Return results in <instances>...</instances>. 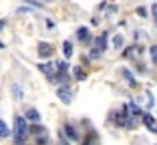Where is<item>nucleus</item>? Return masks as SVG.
Instances as JSON below:
<instances>
[{"instance_id": "nucleus-20", "label": "nucleus", "mask_w": 157, "mask_h": 145, "mask_svg": "<svg viewBox=\"0 0 157 145\" xmlns=\"http://www.w3.org/2000/svg\"><path fill=\"white\" fill-rule=\"evenodd\" d=\"M151 14H153V22H155V26H157V2L151 4Z\"/></svg>"}, {"instance_id": "nucleus-7", "label": "nucleus", "mask_w": 157, "mask_h": 145, "mask_svg": "<svg viewBox=\"0 0 157 145\" xmlns=\"http://www.w3.org/2000/svg\"><path fill=\"white\" fill-rule=\"evenodd\" d=\"M63 129H65V135L69 137L71 141H77V139H78V133H77V129H75L73 125H69V123H67V125L63 127Z\"/></svg>"}, {"instance_id": "nucleus-11", "label": "nucleus", "mask_w": 157, "mask_h": 145, "mask_svg": "<svg viewBox=\"0 0 157 145\" xmlns=\"http://www.w3.org/2000/svg\"><path fill=\"white\" fill-rule=\"evenodd\" d=\"M73 77L77 81H85V79H87V73L83 71V67H75V69H73Z\"/></svg>"}, {"instance_id": "nucleus-14", "label": "nucleus", "mask_w": 157, "mask_h": 145, "mask_svg": "<svg viewBox=\"0 0 157 145\" xmlns=\"http://www.w3.org/2000/svg\"><path fill=\"white\" fill-rule=\"evenodd\" d=\"M121 73H123V77H125V79H127V83H129L131 87H137V81H135V77L131 75L129 71H127V69H123V71H121Z\"/></svg>"}, {"instance_id": "nucleus-12", "label": "nucleus", "mask_w": 157, "mask_h": 145, "mask_svg": "<svg viewBox=\"0 0 157 145\" xmlns=\"http://www.w3.org/2000/svg\"><path fill=\"white\" fill-rule=\"evenodd\" d=\"M26 119H28V121H40V113H38L36 111V109H28V111H26Z\"/></svg>"}, {"instance_id": "nucleus-13", "label": "nucleus", "mask_w": 157, "mask_h": 145, "mask_svg": "<svg viewBox=\"0 0 157 145\" xmlns=\"http://www.w3.org/2000/svg\"><path fill=\"white\" fill-rule=\"evenodd\" d=\"M63 52H65L67 59H71V56H73V42H69V40L63 42Z\"/></svg>"}, {"instance_id": "nucleus-18", "label": "nucleus", "mask_w": 157, "mask_h": 145, "mask_svg": "<svg viewBox=\"0 0 157 145\" xmlns=\"http://www.w3.org/2000/svg\"><path fill=\"white\" fill-rule=\"evenodd\" d=\"M117 12H119V6H115V4H113V6H109V8H107L105 16H113V14H117Z\"/></svg>"}, {"instance_id": "nucleus-15", "label": "nucleus", "mask_w": 157, "mask_h": 145, "mask_svg": "<svg viewBox=\"0 0 157 145\" xmlns=\"http://www.w3.org/2000/svg\"><path fill=\"white\" fill-rule=\"evenodd\" d=\"M129 111H131V115H133V117H139V115H143V113H141V109L137 107V103H133V101L129 103Z\"/></svg>"}, {"instance_id": "nucleus-26", "label": "nucleus", "mask_w": 157, "mask_h": 145, "mask_svg": "<svg viewBox=\"0 0 157 145\" xmlns=\"http://www.w3.org/2000/svg\"><path fill=\"white\" fill-rule=\"evenodd\" d=\"M153 133H157V125H155V129H153Z\"/></svg>"}, {"instance_id": "nucleus-2", "label": "nucleus", "mask_w": 157, "mask_h": 145, "mask_svg": "<svg viewBox=\"0 0 157 145\" xmlns=\"http://www.w3.org/2000/svg\"><path fill=\"white\" fill-rule=\"evenodd\" d=\"M36 55L40 56V59H48V56L55 55V47H52L51 42H38V48H36Z\"/></svg>"}, {"instance_id": "nucleus-23", "label": "nucleus", "mask_w": 157, "mask_h": 145, "mask_svg": "<svg viewBox=\"0 0 157 145\" xmlns=\"http://www.w3.org/2000/svg\"><path fill=\"white\" fill-rule=\"evenodd\" d=\"M147 107L149 109L153 107V97H151V93H149V91H147Z\"/></svg>"}, {"instance_id": "nucleus-3", "label": "nucleus", "mask_w": 157, "mask_h": 145, "mask_svg": "<svg viewBox=\"0 0 157 145\" xmlns=\"http://www.w3.org/2000/svg\"><path fill=\"white\" fill-rule=\"evenodd\" d=\"M56 97H59L63 103H71V101H73V91H71L67 85H63V87L56 89Z\"/></svg>"}, {"instance_id": "nucleus-8", "label": "nucleus", "mask_w": 157, "mask_h": 145, "mask_svg": "<svg viewBox=\"0 0 157 145\" xmlns=\"http://www.w3.org/2000/svg\"><path fill=\"white\" fill-rule=\"evenodd\" d=\"M77 38H78V40H83V42H89V40H91L89 28H87V26H81V28L77 30Z\"/></svg>"}, {"instance_id": "nucleus-17", "label": "nucleus", "mask_w": 157, "mask_h": 145, "mask_svg": "<svg viewBox=\"0 0 157 145\" xmlns=\"http://www.w3.org/2000/svg\"><path fill=\"white\" fill-rule=\"evenodd\" d=\"M149 52H151V61H153V65H157V44H153V47L149 48Z\"/></svg>"}, {"instance_id": "nucleus-19", "label": "nucleus", "mask_w": 157, "mask_h": 145, "mask_svg": "<svg viewBox=\"0 0 157 145\" xmlns=\"http://www.w3.org/2000/svg\"><path fill=\"white\" fill-rule=\"evenodd\" d=\"M12 93L16 99H22V89H18V85H12Z\"/></svg>"}, {"instance_id": "nucleus-10", "label": "nucleus", "mask_w": 157, "mask_h": 145, "mask_svg": "<svg viewBox=\"0 0 157 145\" xmlns=\"http://www.w3.org/2000/svg\"><path fill=\"white\" fill-rule=\"evenodd\" d=\"M44 129H46V127H44V125H40V123H38V125L34 123L33 127H28V131L33 133V135H38V137H40V135H44Z\"/></svg>"}, {"instance_id": "nucleus-1", "label": "nucleus", "mask_w": 157, "mask_h": 145, "mask_svg": "<svg viewBox=\"0 0 157 145\" xmlns=\"http://www.w3.org/2000/svg\"><path fill=\"white\" fill-rule=\"evenodd\" d=\"M26 131H28V127H26V117H14V139H16V145L22 143Z\"/></svg>"}, {"instance_id": "nucleus-22", "label": "nucleus", "mask_w": 157, "mask_h": 145, "mask_svg": "<svg viewBox=\"0 0 157 145\" xmlns=\"http://www.w3.org/2000/svg\"><path fill=\"white\" fill-rule=\"evenodd\" d=\"M24 2H26V4H30V6H36V8H42V2H36V0H24Z\"/></svg>"}, {"instance_id": "nucleus-24", "label": "nucleus", "mask_w": 157, "mask_h": 145, "mask_svg": "<svg viewBox=\"0 0 157 145\" xmlns=\"http://www.w3.org/2000/svg\"><path fill=\"white\" fill-rule=\"evenodd\" d=\"M4 26H6V20H0V30H2Z\"/></svg>"}, {"instance_id": "nucleus-16", "label": "nucleus", "mask_w": 157, "mask_h": 145, "mask_svg": "<svg viewBox=\"0 0 157 145\" xmlns=\"http://www.w3.org/2000/svg\"><path fill=\"white\" fill-rule=\"evenodd\" d=\"M123 42H125V38L121 36V34H115V36H113V47L115 48H123Z\"/></svg>"}, {"instance_id": "nucleus-25", "label": "nucleus", "mask_w": 157, "mask_h": 145, "mask_svg": "<svg viewBox=\"0 0 157 145\" xmlns=\"http://www.w3.org/2000/svg\"><path fill=\"white\" fill-rule=\"evenodd\" d=\"M2 48H4V42H2V40H0V51H2Z\"/></svg>"}, {"instance_id": "nucleus-5", "label": "nucleus", "mask_w": 157, "mask_h": 145, "mask_svg": "<svg viewBox=\"0 0 157 145\" xmlns=\"http://www.w3.org/2000/svg\"><path fill=\"white\" fill-rule=\"evenodd\" d=\"M107 36H109V32H101L97 36V40H95V51H99V52H103L107 48Z\"/></svg>"}, {"instance_id": "nucleus-6", "label": "nucleus", "mask_w": 157, "mask_h": 145, "mask_svg": "<svg viewBox=\"0 0 157 145\" xmlns=\"http://www.w3.org/2000/svg\"><path fill=\"white\" fill-rule=\"evenodd\" d=\"M143 125L147 127L149 131H153V129H155V125H157V121L153 119V115H149V113H143Z\"/></svg>"}, {"instance_id": "nucleus-4", "label": "nucleus", "mask_w": 157, "mask_h": 145, "mask_svg": "<svg viewBox=\"0 0 157 145\" xmlns=\"http://www.w3.org/2000/svg\"><path fill=\"white\" fill-rule=\"evenodd\" d=\"M56 69H59V67L52 65V63H40V65H38V71H40V73H44L48 79H51V77L56 73Z\"/></svg>"}, {"instance_id": "nucleus-21", "label": "nucleus", "mask_w": 157, "mask_h": 145, "mask_svg": "<svg viewBox=\"0 0 157 145\" xmlns=\"http://www.w3.org/2000/svg\"><path fill=\"white\" fill-rule=\"evenodd\" d=\"M137 14L141 16V18H147V8H145V6H139V8H137Z\"/></svg>"}, {"instance_id": "nucleus-9", "label": "nucleus", "mask_w": 157, "mask_h": 145, "mask_svg": "<svg viewBox=\"0 0 157 145\" xmlns=\"http://www.w3.org/2000/svg\"><path fill=\"white\" fill-rule=\"evenodd\" d=\"M10 135H12V131H10L8 123L4 119H0V137H10Z\"/></svg>"}]
</instances>
